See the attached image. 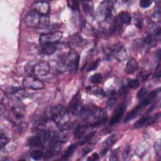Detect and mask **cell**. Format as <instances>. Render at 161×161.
Listing matches in <instances>:
<instances>
[{
    "label": "cell",
    "mask_w": 161,
    "mask_h": 161,
    "mask_svg": "<svg viewBox=\"0 0 161 161\" xmlns=\"http://www.w3.org/2000/svg\"><path fill=\"white\" fill-rule=\"evenodd\" d=\"M95 131H91L90 133L86 134V135H84L81 138V140L78 142V145H82L84 144H85L86 143H87L88 141H89L92 137L95 134Z\"/></svg>",
    "instance_id": "obj_26"
},
{
    "label": "cell",
    "mask_w": 161,
    "mask_h": 161,
    "mask_svg": "<svg viewBox=\"0 0 161 161\" xmlns=\"http://www.w3.org/2000/svg\"><path fill=\"white\" fill-rule=\"evenodd\" d=\"M30 65L28 64L26 67V72L36 76H45L50 71V67L49 64L45 61H40L35 62L34 64L30 63Z\"/></svg>",
    "instance_id": "obj_4"
},
{
    "label": "cell",
    "mask_w": 161,
    "mask_h": 161,
    "mask_svg": "<svg viewBox=\"0 0 161 161\" xmlns=\"http://www.w3.org/2000/svg\"><path fill=\"white\" fill-rule=\"evenodd\" d=\"M6 92L8 95H11L19 101L27 97L28 96L27 91L20 87H9L6 90Z\"/></svg>",
    "instance_id": "obj_12"
},
{
    "label": "cell",
    "mask_w": 161,
    "mask_h": 161,
    "mask_svg": "<svg viewBox=\"0 0 161 161\" xmlns=\"http://www.w3.org/2000/svg\"><path fill=\"white\" fill-rule=\"evenodd\" d=\"M126 108V103H122L119 106V108L113 113V114L110 119V121H109L110 125H113L117 123L119 121L120 118H121V116H123V114L125 112Z\"/></svg>",
    "instance_id": "obj_14"
},
{
    "label": "cell",
    "mask_w": 161,
    "mask_h": 161,
    "mask_svg": "<svg viewBox=\"0 0 161 161\" xmlns=\"http://www.w3.org/2000/svg\"><path fill=\"white\" fill-rule=\"evenodd\" d=\"M87 160H99V155L97 153H94L92 155L87 158Z\"/></svg>",
    "instance_id": "obj_38"
},
{
    "label": "cell",
    "mask_w": 161,
    "mask_h": 161,
    "mask_svg": "<svg viewBox=\"0 0 161 161\" xmlns=\"http://www.w3.org/2000/svg\"><path fill=\"white\" fill-rule=\"evenodd\" d=\"M24 113L23 109L20 107H14L9 115V120L19 129L26 127V124L23 122Z\"/></svg>",
    "instance_id": "obj_8"
},
{
    "label": "cell",
    "mask_w": 161,
    "mask_h": 161,
    "mask_svg": "<svg viewBox=\"0 0 161 161\" xmlns=\"http://www.w3.org/2000/svg\"><path fill=\"white\" fill-rule=\"evenodd\" d=\"M30 156L33 160H40L44 156V153L42 150H35L31 152Z\"/></svg>",
    "instance_id": "obj_28"
},
{
    "label": "cell",
    "mask_w": 161,
    "mask_h": 161,
    "mask_svg": "<svg viewBox=\"0 0 161 161\" xmlns=\"http://www.w3.org/2000/svg\"><path fill=\"white\" fill-rule=\"evenodd\" d=\"M89 80L93 84H100L102 82V75L100 73H96L90 77Z\"/></svg>",
    "instance_id": "obj_27"
},
{
    "label": "cell",
    "mask_w": 161,
    "mask_h": 161,
    "mask_svg": "<svg viewBox=\"0 0 161 161\" xmlns=\"http://www.w3.org/2000/svg\"><path fill=\"white\" fill-rule=\"evenodd\" d=\"M68 6L72 10V11H77L79 9V4L78 1H67Z\"/></svg>",
    "instance_id": "obj_31"
},
{
    "label": "cell",
    "mask_w": 161,
    "mask_h": 161,
    "mask_svg": "<svg viewBox=\"0 0 161 161\" xmlns=\"http://www.w3.org/2000/svg\"><path fill=\"white\" fill-rule=\"evenodd\" d=\"M22 85L25 88L31 90H40L44 87L43 82L33 75H27L23 79Z\"/></svg>",
    "instance_id": "obj_9"
},
{
    "label": "cell",
    "mask_w": 161,
    "mask_h": 161,
    "mask_svg": "<svg viewBox=\"0 0 161 161\" xmlns=\"http://www.w3.org/2000/svg\"><path fill=\"white\" fill-rule=\"evenodd\" d=\"M118 148L114 149L113 151H111L109 156V160L115 161L118 160Z\"/></svg>",
    "instance_id": "obj_34"
},
{
    "label": "cell",
    "mask_w": 161,
    "mask_h": 161,
    "mask_svg": "<svg viewBox=\"0 0 161 161\" xmlns=\"http://www.w3.org/2000/svg\"><path fill=\"white\" fill-rule=\"evenodd\" d=\"M76 145L75 144H72L70 145L67 149L66 152H65V153L63 155L62 157V160H67L68 159L69 157H70L72 154L74 153V151L76 149Z\"/></svg>",
    "instance_id": "obj_23"
},
{
    "label": "cell",
    "mask_w": 161,
    "mask_h": 161,
    "mask_svg": "<svg viewBox=\"0 0 161 161\" xmlns=\"http://www.w3.org/2000/svg\"><path fill=\"white\" fill-rule=\"evenodd\" d=\"M126 91H127V88H126V87H121V88L119 89V94L120 96L124 95V94H126Z\"/></svg>",
    "instance_id": "obj_40"
},
{
    "label": "cell",
    "mask_w": 161,
    "mask_h": 161,
    "mask_svg": "<svg viewBox=\"0 0 161 161\" xmlns=\"http://www.w3.org/2000/svg\"><path fill=\"white\" fill-rule=\"evenodd\" d=\"M154 75H155V77H158V78H159L160 77V67L159 65L155 70V73Z\"/></svg>",
    "instance_id": "obj_39"
},
{
    "label": "cell",
    "mask_w": 161,
    "mask_h": 161,
    "mask_svg": "<svg viewBox=\"0 0 161 161\" xmlns=\"http://www.w3.org/2000/svg\"><path fill=\"white\" fill-rule=\"evenodd\" d=\"M62 36L63 33L60 31L45 33L40 36L39 42L41 45L45 44H55L62 39Z\"/></svg>",
    "instance_id": "obj_11"
},
{
    "label": "cell",
    "mask_w": 161,
    "mask_h": 161,
    "mask_svg": "<svg viewBox=\"0 0 161 161\" xmlns=\"http://www.w3.org/2000/svg\"><path fill=\"white\" fill-rule=\"evenodd\" d=\"M159 89H160L159 88L155 89L153 91H152L149 94H147V96L145 98H143V101H142V102L136 107H135L131 111H130L126 115L125 119V121L127 122L135 118L137 116V114L139 113V112L143 108H145L146 106L149 104L152 101V100L154 99V98L156 97L158 92H159Z\"/></svg>",
    "instance_id": "obj_5"
},
{
    "label": "cell",
    "mask_w": 161,
    "mask_h": 161,
    "mask_svg": "<svg viewBox=\"0 0 161 161\" xmlns=\"http://www.w3.org/2000/svg\"><path fill=\"white\" fill-rule=\"evenodd\" d=\"M70 43L74 47H80L84 44V39L79 34L72 35L70 37Z\"/></svg>",
    "instance_id": "obj_22"
},
{
    "label": "cell",
    "mask_w": 161,
    "mask_h": 161,
    "mask_svg": "<svg viewBox=\"0 0 161 161\" xmlns=\"http://www.w3.org/2000/svg\"><path fill=\"white\" fill-rule=\"evenodd\" d=\"M89 126L86 124H79L76 126L74 131V136L76 139L81 138L85 134Z\"/></svg>",
    "instance_id": "obj_19"
},
{
    "label": "cell",
    "mask_w": 161,
    "mask_h": 161,
    "mask_svg": "<svg viewBox=\"0 0 161 161\" xmlns=\"http://www.w3.org/2000/svg\"><path fill=\"white\" fill-rule=\"evenodd\" d=\"M138 64L135 59L130 58L126 62L125 71L128 74H132L138 69Z\"/></svg>",
    "instance_id": "obj_17"
},
{
    "label": "cell",
    "mask_w": 161,
    "mask_h": 161,
    "mask_svg": "<svg viewBox=\"0 0 161 161\" xmlns=\"http://www.w3.org/2000/svg\"><path fill=\"white\" fill-rule=\"evenodd\" d=\"M25 22L28 27L43 29L48 25L49 16L48 15L42 14L31 9L26 14Z\"/></svg>",
    "instance_id": "obj_2"
},
{
    "label": "cell",
    "mask_w": 161,
    "mask_h": 161,
    "mask_svg": "<svg viewBox=\"0 0 161 161\" xmlns=\"http://www.w3.org/2000/svg\"><path fill=\"white\" fill-rule=\"evenodd\" d=\"M0 156H1V160H6V158L8 157V152H7V150L5 148H3V147L1 148Z\"/></svg>",
    "instance_id": "obj_37"
},
{
    "label": "cell",
    "mask_w": 161,
    "mask_h": 161,
    "mask_svg": "<svg viewBox=\"0 0 161 161\" xmlns=\"http://www.w3.org/2000/svg\"><path fill=\"white\" fill-rule=\"evenodd\" d=\"M140 85V81L136 79H131L128 82V87L130 89H136Z\"/></svg>",
    "instance_id": "obj_30"
},
{
    "label": "cell",
    "mask_w": 161,
    "mask_h": 161,
    "mask_svg": "<svg viewBox=\"0 0 161 161\" xmlns=\"http://www.w3.org/2000/svg\"><path fill=\"white\" fill-rule=\"evenodd\" d=\"M155 153L157 157H160V142L159 140L157 141L155 143Z\"/></svg>",
    "instance_id": "obj_36"
},
{
    "label": "cell",
    "mask_w": 161,
    "mask_h": 161,
    "mask_svg": "<svg viewBox=\"0 0 161 161\" xmlns=\"http://www.w3.org/2000/svg\"><path fill=\"white\" fill-rule=\"evenodd\" d=\"M99 60H96L94 62H91L88 66H87V68L86 69L87 72H90V71H92V70H94L95 69H97V67H98V65H99Z\"/></svg>",
    "instance_id": "obj_33"
},
{
    "label": "cell",
    "mask_w": 161,
    "mask_h": 161,
    "mask_svg": "<svg viewBox=\"0 0 161 161\" xmlns=\"http://www.w3.org/2000/svg\"><path fill=\"white\" fill-rule=\"evenodd\" d=\"M82 8L86 14L89 16H92L94 13V3L92 1H84L82 2Z\"/></svg>",
    "instance_id": "obj_21"
},
{
    "label": "cell",
    "mask_w": 161,
    "mask_h": 161,
    "mask_svg": "<svg viewBox=\"0 0 161 161\" xmlns=\"http://www.w3.org/2000/svg\"><path fill=\"white\" fill-rule=\"evenodd\" d=\"M116 142V138L115 136V135H113L109 137H108L104 143L103 147L101 151V155L102 156H104L107 153V152L110 148V147H111L112 145H113Z\"/></svg>",
    "instance_id": "obj_18"
},
{
    "label": "cell",
    "mask_w": 161,
    "mask_h": 161,
    "mask_svg": "<svg viewBox=\"0 0 161 161\" xmlns=\"http://www.w3.org/2000/svg\"><path fill=\"white\" fill-rule=\"evenodd\" d=\"M80 116L89 127L98 126L107 120L106 112L95 106H84Z\"/></svg>",
    "instance_id": "obj_1"
},
{
    "label": "cell",
    "mask_w": 161,
    "mask_h": 161,
    "mask_svg": "<svg viewBox=\"0 0 161 161\" xmlns=\"http://www.w3.org/2000/svg\"><path fill=\"white\" fill-rule=\"evenodd\" d=\"M45 143L42 137L39 135L36 134L34 135L28 140V144L29 146L32 147H43V144Z\"/></svg>",
    "instance_id": "obj_15"
},
{
    "label": "cell",
    "mask_w": 161,
    "mask_h": 161,
    "mask_svg": "<svg viewBox=\"0 0 161 161\" xmlns=\"http://www.w3.org/2000/svg\"><path fill=\"white\" fill-rule=\"evenodd\" d=\"M8 143V138L6 136L5 133H4L2 131H1V136H0V146L1 148L5 146Z\"/></svg>",
    "instance_id": "obj_32"
},
{
    "label": "cell",
    "mask_w": 161,
    "mask_h": 161,
    "mask_svg": "<svg viewBox=\"0 0 161 161\" xmlns=\"http://www.w3.org/2000/svg\"><path fill=\"white\" fill-rule=\"evenodd\" d=\"M4 110H5V108H4L3 104V103H1V105H0V112H1V115H3V112L4 111Z\"/></svg>",
    "instance_id": "obj_41"
},
{
    "label": "cell",
    "mask_w": 161,
    "mask_h": 161,
    "mask_svg": "<svg viewBox=\"0 0 161 161\" xmlns=\"http://www.w3.org/2000/svg\"><path fill=\"white\" fill-rule=\"evenodd\" d=\"M147 94H148L147 89L145 87H142L138 91L136 97L139 99H143V98H145L147 96Z\"/></svg>",
    "instance_id": "obj_29"
},
{
    "label": "cell",
    "mask_w": 161,
    "mask_h": 161,
    "mask_svg": "<svg viewBox=\"0 0 161 161\" xmlns=\"http://www.w3.org/2000/svg\"><path fill=\"white\" fill-rule=\"evenodd\" d=\"M113 3L110 1H102L96 10V15L99 19L108 21L111 18Z\"/></svg>",
    "instance_id": "obj_6"
},
{
    "label": "cell",
    "mask_w": 161,
    "mask_h": 161,
    "mask_svg": "<svg viewBox=\"0 0 161 161\" xmlns=\"http://www.w3.org/2000/svg\"><path fill=\"white\" fill-rule=\"evenodd\" d=\"M79 60L80 56L74 50H71L69 52L65 59V64L71 73L77 72L79 68Z\"/></svg>",
    "instance_id": "obj_7"
},
{
    "label": "cell",
    "mask_w": 161,
    "mask_h": 161,
    "mask_svg": "<svg viewBox=\"0 0 161 161\" xmlns=\"http://www.w3.org/2000/svg\"><path fill=\"white\" fill-rule=\"evenodd\" d=\"M87 90L92 94L96 95V96H105V92L104 90L101 88H99L97 86L94 87H89L87 88Z\"/></svg>",
    "instance_id": "obj_24"
},
{
    "label": "cell",
    "mask_w": 161,
    "mask_h": 161,
    "mask_svg": "<svg viewBox=\"0 0 161 161\" xmlns=\"http://www.w3.org/2000/svg\"><path fill=\"white\" fill-rule=\"evenodd\" d=\"M50 113L51 119L60 127L65 126L69 121V112L61 104L52 108Z\"/></svg>",
    "instance_id": "obj_3"
},
{
    "label": "cell",
    "mask_w": 161,
    "mask_h": 161,
    "mask_svg": "<svg viewBox=\"0 0 161 161\" xmlns=\"http://www.w3.org/2000/svg\"><path fill=\"white\" fill-rule=\"evenodd\" d=\"M57 47L55 44H45L41 45L40 52L42 55H51L57 51Z\"/></svg>",
    "instance_id": "obj_16"
},
{
    "label": "cell",
    "mask_w": 161,
    "mask_h": 161,
    "mask_svg": "<svg viewBox=\"0 0 161 161\" xmlns=\"http://www.w3.org/2000/svg\"><path fill=\"white\" fill-rule=\"evenodd\" d=\"M31 8L33 10L44 15H48L50 12V4L47 1H35Z\"/></svg>",
    "instance_id": "obj_13"
},
{
    "label": "cell",
    "mask_w": 161,
    "mask_h": 161,
    "mask_svg": "<svg viewBox=\"0 0 161 161\" xmlns=\"http://www.w3.org/2000/svg\"><path fill=\"white\" fill-rule=\"evenodd\" d=\"M117 96L116 92L114 90H111L109 92V101H108V106L110 108H112L114 106L115 102L116 101Z\"/></svg>",
    "instance_id": "obj_25"
},
{
    "label": "cell",
    "mask_w": 161,
    "mask_h": 161,
    "mask_svg": "<svg viewBox=\"0 0 161 161\" xmlns=\"http://www.w3.org/2000/svg\"><path fill=\"white\" fill-rule=\"evenodd\" d=\"M152 2L149 0H142L140 1V6L143 8H148L151 4Z\"/></svg>",
    "instance_id": "obj_35"
},
{
    "label": "cell",
    "mask_w": 161,
    "mask_h": 161,
    "mask_svg": "<svg viewBox=\"0 0 161 161\" xmlns=\"http://www.w3.org/2000/svg\"><path fill=\"white\" fill-rule=\"evenodd\" d=\"M118 21L123 25H128L131 23V17L130 14L126 11H122L119 13L118 16L116 18Z\"/></svg>",
    "instance_id": "obj_20"
},
{
    "label": "cell",
    "mask_w": 161,
    "mask_h": 161,
    "mask_svg": "<svg viewBox=\"0 0 161 161\" xmlns=\"http://www.w3.org/2000/svg\"><path fill=\"white\" fill-rule=\"evenodd\" d=\"M84 105L81 99V96L79 92H77L70 100L68 105V111L73 115H80Z\"/></svg>",
    "instance_id": "obj_10"
}]
</instances>
